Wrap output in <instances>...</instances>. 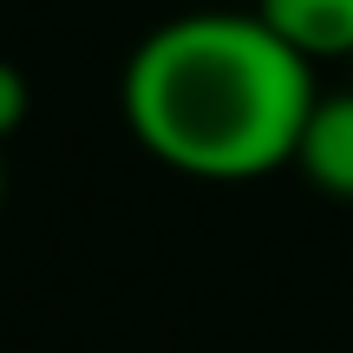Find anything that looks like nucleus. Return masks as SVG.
<instances>
[{
    "label": "nucleus",
    "mask_w": 353,
    "mask_h": 353,
    "mask_svg": "<svg viewBox=\"0 0 353 353\" xmlns=\"http://www.w3.org/2000/svg\"><path fill=\"white\" fill-rule=\"evenodd\" d=\"M314 99V65L255 13L164 20L125 65V118L138 144L203 183H249L294 164Z\"/></svg>",
    "instance_id": "nucleus-1"
},
{
    "label": "nucleus",
    "mask_w": 353,
    "mask_h": 353,
    "mask_svg": "<svg viewBox=\"0 0 353 353\" xmlns=\"http://www.w3.org/2000/svg\"><path fill=\"white\" fill-rule=\"evenodd\" d=\"M294 170L314 190L353 203V92L314 99V112L301 125V144H294Z\"/></svg>",
    "instance_id": "nucleus-2"
},
{
    "label": "nucleus",
    "mask_w": 353,
    "mask_h": 353,
    "mask_svg": "<svg viewBox=\"0 0 353 353\" xmlns=\"http://www.w3.org/2000/svg\"><path fill=\"white\" fill-rule=\"evenodd\" d=\"M255 20L281 46H294L307 65L353 59V0H255Z\"/></svg>",
    "instance_id": "nucleus-3"
},
{
    "label": "nucleus",
    "mask_w": 353,
    "mask_h": 353,
    "mask_svg": "<svg viewBox=\"0 0 353 353\" xmlns=\"http://www.w3.org/2000/svg\"><path fill=\"white\" fill-rule=\"evenodd\" d=\"M26 105H33V92H26L20 65H7V59H0V138H13V131L26 125Z\"/></svg>",
    "instance_id": "nucleus-4"
},
{
    "label": "nucleus",
    "mask_w": 353,
    "mask_h": 353,
    "mask_svg": "<svg viewBox=\"0 0 353 353\" xmlns=\"http://www.w3.org/2000/svg\"><path fill=\"white\" fill-rule=\"evenodd\" d=\"M0 196H7V170H0Z\"/></svg>",
    "instance_id": "nucleus-5"
}]
</instances>
